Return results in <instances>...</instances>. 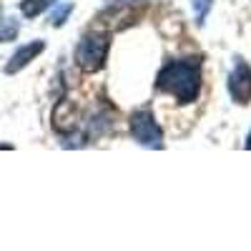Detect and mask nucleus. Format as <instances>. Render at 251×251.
Masks as SVG:
<instances>
[{
  "label": "nucleus",
  "instance_id": "obj_10",
  "mask_svg": "<svg viewBox=\"0 0 251 251\" xmlns=\"http://www.w3.org/2000/svg\"><path fill=\"white\" fill-rule=\"evenodd\" d=\"M246 149H251V133H249V141H246Z\"/></svg>",
  "mask_w": 251,
  "mask_h": 251
},
{
  "label": "nucleus",
  "instance_id": "obj_8",
  "mask_svg": "<svg viewBox=\"0 0 251 251\" xmlns=\"http://www.w3.org/2000/svg\"><path fill=\"white\" fill-rule=\"evenodd\" d=\"M71 10H73V5H60L55 13H50V23H53V25H63V20L68 18Z\"/></svg>",
  "mask_w": 251,
  "mask_h": 251
},
{
  "label": "nucleus",
  "instance_id": "obj_5",
  "mask_svg": "<svg viewBox=\"0 0 251 251\" xmlns=\"http://www.w3.org/2000/svg\"><path fill=\"white\" fill-rule=\"evenodd\" d=\"M43 43H40V40H35V43H30V46H25V48H20L10 60H8V66H5V73L10 75V73H18L20 68H25L28 66V63L38 55V53H43Z\"/></svg>",
  "mask_w": 251,
  "mask_h": 251
},
{
  "label": "nucleus",
  "instance_id": "obj_6",
  "mask_svg": "<svg viewBox=\"0 0 251 251\" xmlns=\"http://www.w3.org/2000/svg\"><path fill=\"white\" fill-rule=\"evenodd\" d=\"M53 3H55V0H23V3H20V10H23L25 18H35L38 13H43Z\"/></svg>",
  "mask_w": 251,
  "mask_h": 251
},
{
  "label": "nucleus",
  "instance_id": "obj_9",
  "mask_svg": "<svg viewBox=\"0 0 251 251\" xmlns=\"http://www.w3.org/2000/svg\"><path fill=\"white\" fill-rule=\"evenodd\" d=\"M18 33V23L15 20H8V23L3 25V30H0V43H5V40H13Z\"/></svg>",
  "mask_w": 251,
  "mask_h": 251
},
{
  "label": "nucleus",
  "instance_id": "obj_7",
  "mask_svg": "<svg viewBox=\"0 0 251 251\" xmlns=\"http://www.w3.org/2000/svg\"><path fill=\"white\" fill-rule=\"evenodd\" d=\"M211 8V0H194V10H196V23H203L206 13Z\"/></svg>",
  "mask_w": 251,
  "mask_h": 251
},
{
  "label": "nucleus",
  "instance_id": "obj_1",
  "mask_svg": "<svg viewBox=\"0 0 251 251\" xmlns=\"http://www.w3.org/2000/svg\"><path fill=\"white\" fill-rule=\"evenodd\" d=\"M156 88L161 93L174 96L178 103L196 100L201 88V63L196 58H188V60H174L169 66H163L156 78Z\"/></svg>",
  "mask_w": 251,
  "mask_h": 251
},
{
  "label": "nucleus",
  "instance_id": "obj_3",
  "mask_svg": "<svg viewBox=\"0 0 251 251\" xmlns=\"http://www.w3.org/2000/svg\"><path fill=\"white\" fill-rule=\"evenodd\" d=\"M131 133L141 146H149V149H161L163 146L161 128H158V123L149 108H141L131 116Z\"/></svg>",
  "mask_w": 251,
  "mask_h": 251
},
{
  "label": "nucleus",
  "instance_id": "obj_2",
  "mask_svg": "<svg viewBox=\"0 0 251 251\" xmlns=\"http://www.w3.org/2000/svg\"><path fill=\"white\" fill-rule=\"evenodd\" d=\"M108 48H111V40L106 33H86L83 40L78 43V50H75L78 68L86 73L100 71L106 58H108Z\"/></svg>",
  "mask_w": 251,
  "mask_h": 251
},
{
  "label": "nucleus",
  "instance_id": "obj_4",
  "mask_svg": "<svg viewBox=\"0 0 251 251\" xmlns=\"http://www.w3.org/2000/svg\"><path fill=\"white\" fill-rule=\"evenodd\" d=\"M228 93H231L234 100L241 103V106L251 100V68L244 60H236L234 73L228 78Z\"/></svg>",
  "mask_w": 251,
  "mask_h": 251
}]
</instances>
